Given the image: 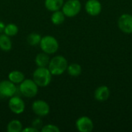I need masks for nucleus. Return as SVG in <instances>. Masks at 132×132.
Returning <instances> with one entry per match:
<instances>
[{
    "instance_id": "obj_1",
    "label": "nucleus",
    "mask_w": 132,
    "mask_h": 132,
    "mask_svg": "<svg viewBox=\"0 0 132 132\" xmlns=\"http://www.w3.org/2000/svg\"><path fill=\"white\" fill-rule=\"evenodd\" d=\"M68 67V62L67 59L61 55L53 56L50 59L48 69L53 76H60L67 71Z\"/></svg>"
},
{
    "instance_id": "obj_2",
    "label": "nucleus",
    "mask_w": 132,
    "mask_h": 132,
    "mask_svg": "<svg viewBox=\"0 0 132 132\" xmlns=\"http://www.w3.org/2000/svg\"><path fill=\"white\" fill-rule=\"evenodd\" d=\"M52 76L48 67H37L32 73V80L39 87H45L51 83Z\"/></svg>"
},
{
    "instance_id": "obj_3",
    "label": "nucleus",
    "mask_w": 132,
    "mask_h": 132,
    "mask_svg": "<svg viewBox=\"0 0 132 132\" xmlns=\"http://www.w3.org/2000/svg\"><path fill=\"white\" fill-rule=\"evenodd\" d=\"M19 85V90L25 97L32 98L36 97L38 94L39 87L33 81L32 79H25Z\"/></svg>"
},
{
    "instance_id": "obj_4",
    "label": "nucleus",
    "mask_w": 132,
    "mask_h": 132,
    "mask_svg": "<svg viewBox=\"0 0 132 132\" xmlns=\"http://www.w3.org/2000/svg\"><path fill=\"white\" fill-rule=\"evenodd\" d=\"M39 46L43 52L51 55L57 52L59 49V43L54 36L47 35L42 37Z\"/></svg>"
},
{
    "instance_id": "obj_5",
    "label": "nucleus",
    "mask_w": 132,
    "mask_h": 132,
    "mask_svg": "<svg viewBox=\"0 0 132 132\" xmlns=\"http://www.w3.org/2000/svg\"><path fill=\"white\" fill-rule=\"evenodd\" d=\"M81 7L82 5L79 0H67L63 5L62 12L66 17L73 18L80 13Z\"/></svg>"
},
{
    "instance_id": "obj_6",
    "label": "nucleus",
    "mask_w": 132,
    "mask_h": 132,
    "mask_svg": "<svg viewBox=\"0 0 132 132\" xmlns=\"http://www.w3.org/2000/svg\"><path fill=\"white\" fill-rule=\"evenodd\" d=\"M32 110L33 113L41 118L47 116L50 112V104L43 100H36L32 104Z\"/></svg>"
},
{
    "instance_id": "obj_7",
    "label": "nucleus",
    "mask_w": 132,
    "mask_h": 132,
    "mask_svg": "<svg viewBox=\"0 0 132 132\" xmlns=\"http://www.w3.org/2000/svg\"><path fill=\"white\" fill-rule=\"evenodd\" d=\"M9 108L13 114H21L25 111L26 104L20 97L14 95L9 98Z\"/></svg>"
},
{
    "instance_id": "obj_8",
    "label": "nucleus",
    "mask_w": 132,
    "mask_h": 132,
    "mask_svg": "<svg viewBox=\"0 0 132 132\" xmlns=\"http://www.w3.org/2000/svg\"><path fill=\"white\" fill-rule=\"evenodd\" d=\"M17 87L15 84L9 80H4L0 82V95L4 97H9L15 95Z\"/></svg>"
},
{
    "instance_id": "obj_9",
    "label": "nucleus",
    "mask_w": 132,
    "mask_h": 132,
    "mask_svg": "<svg viewBox=\"0 0 132 132\" xmlns=\"http://www.w3.org/2000/svg\"><path fill=\"white\" fill-rule=\"evenodd\" d=\"M118 28L121 32L126 34L132 33V15L125 13L122 14L118 20Z\"/></svg>"
},
{
    "instance_id": "obj_10",
    "label": "nucleus",
    "mask_w": 132,
    "mask_h": 132,
    "mask_svg": "<svg viewBox=\"0 0 132 132\" xmlns=\"http://www.w3.org/2000/svg\"><path fill=\"white\" fill-rule=\"evenodd\" d=\"M76 128L80 132H90L94 129V123L89 117L82 116L77 120Z\"/></svg>"
},
{
    "instance_id": "obj_11",
    "label": "nucleus",
    "mask_w": 132,
    "mask_h": 132,
    "mask_svg": "<svg viewBox=\"0 0 132 132\" xmlns=\"http://www.w3.org/2000/svg\"><path fill=\"white\" fill-rule=\"evenodd\" d=\"M85 10L88 15L97 16L102 11V5L98 0H87L85 4Z\"/></svg>"
},
{
    "instance_id": "obj_12",
    "label": "nucleus",
    "mask_w": 132,
    "mask_h": 132,
    "mask_svg": "<svg viewBox=\"0 0 132 132\" xmlns=\"http://www.w3.org/2000/svg\"><path fill=\"white\" fill-rule=\"evenodd\" d=\"M94 98L96 101L99 102H104L106 101L111 95V91L108 87L105 85H102L98 87L94 91Z\"/></svg>"
},
{
    "instance_id": "obj_13",
    "label": "nucleus",
    "mask_w": 132,
    "mask_h": 132,
    "mask_svg": "<svg viewBox=\"0 0 132 132\" xmlns=\"http://www.w3.org/2000/svg\"><path fill=\"white\" fill-rule=\"evenodd\" d=\"M64 3V0H45L44 5L50 12H55L60 10Z\"/></svg>"
},
{
    "instance_id": "obj_14",
    "label": "nucleus",
    "mask_w": 132,
    "mask_h": 132,
    "mask_svg": "<svg viewBox=\"0 0 132 132\" xmlns=\"http://www.w3.org/2000/svg\"><path fill=\"white\" fill-rule=\"evenodd\" d=\"M50 55L42 52L38 53L35 58V63L38 67H47L50 63Z\"/></svg>"
},
{
    "instance_id": "obj_15",
    "label": "nucleus",
    "mask_w": 132,
    "mask_h": 132,
    "mask_svg": "<svg viewBox=\"0 0 132 132\" xmlns=\"http://www.w3.org/2000/svg\"><path fill=\"white\" fill-rule=\"evenodd\" d=\"M9 80L13 84H19L25 80V74L19 70H12L8 75Z\"/></svg>"
},
{
    "instance_id": "obj_16",
    "label": "nucleus",
    "mask_w": 132,
    "mask_h": 132,
    "mask_svg": "<svg viewBox=\"0 0 132 132\" xmlns=\"http://www.w3.org/2000/svg\"><path fill=\"white\" fill-rule=\"evenodd\" d=\"M12 43L10 37L5 34L0 35V50L5 52H8L12 50Z\"/></svg>"
},
{
    "instance_id": "obj_17",
    "label": "nucleus",
    "mask_w": 132,
    "mask_h": 132,
    "mask_svg": "<svg viewBox=\"0 0 132 132\" xmlns=\"http://www.w3.org/2000/svg\"><path fill=\"white\" fill-rule=\"evenodd\" d=\"M65 18L66 16L62 12V10H57V11L53 12L51 17H50V20L53 25L59 26L63 23V22L65 21Z\"/></svg>"
},
{
    "instance_id": "obj_18",
    "label": "nucleus",
    "mask_w": 132,
    "mask_h": 132,
    "mask_svg": "<svg viewBox=\"0 0 132 132\" xmlns=\"http://www.w3.org/2000/svg\"><path fill=\"white\" fill-rule=\"evenodd\" d=\"M67 71L70 76H71L73 77H77L81 74L82 67L80 64L76 63H70L68 65Z\"/></svg>"
},
{
    "instance_id": "obj_19",
    "label": "nucleus",
    "mask_w": 132,
    "mask_h": 132,
    "mask_svg": "<svg viewBox=\"0 0 132 132\" xmlns=\"http://www.w3.org/2000/svg\"><path fill=\"white\" fill-rule=\"evenodd\" d=\"M22 125L19 120H12L10 121L8 125L6 130L8 132H22Z\"/></svg>"
},
{
    "instance_id": "obj_20",
    "label": "nucleus",
    "mask_w": 132,
    "mask_h": 132,
    "mask_svg": "<svg viewBox=\"0 0 132 132\" xmlns=\"http://www.w3.org/2000/svg\"><path fill=\"white\" fill-rule=\"evenodd\" d=\"M42 36L36 32H32L28 35L26 38V41L28 44L31 46H36L37 45H39V43L41 41Z\"/></svg>"
},
{
    "instance_id": "obj_21",
    "label": "nucleus",
    "mask_w": 132,
    "mask_h": 132,
    "mask_svg": "<svg viewBox=\"0 0 132 132\" xmlns=\"http://www.w3.org/2000/svg\"><path fill=\"white\" fill-rule=\"evenodd\" d=\"M3 32H4V34L9 36V37L15 36L19 32V27L14 23H9V24L5 25Z\"/></svg>"
},
{
    "instance_id": "obj_22",
    "label": "nucleus",
    "mask_w": 132,
    "mask_h": 132,
    "mask_svg": "<svg viewBox=\"0 0 132 132\" xmlns=\"http://www.w3.org/2000/svg\"><path fill=\"white\" fill-rule=\"evenodd\" d=\"M41 132H60V129L58 128V126L53 125V124H48L46 125H43L40 130Z\"/></svg>"
},
{
    "instance_id": "obj_23",
    "label": "nucleus",
    "mask_w": 132,
    "mask_h": 132,
    "mask_svg": "<svg viewBox=\"0 0 132 132\" xmlns=\"http://www.w3.org/2000/svg\"><path fill=\"white\" fill-rule=\"evenodd\" d=\"M32 126L33 128L38 129L39 131H40L41 128H42V127L43 126V121H42V120H41L39 118H35V119L32 121Z\"/></svg>"
},
{
    "instance_id": "obj_24",
    "label": "nucleus",
    "mask_w": 132,
    "mask_h": 132,
    "mask_svg": "<svg viewBox=\"0 0 132 132\" xmlns=\"http://www.w3.org/2000/svg\"><path fill=\"white\" fill-rule=\"evenodd\" d=\"M39 130L33 128L32 126H30V127H27V128H25L22 129V132H38Z\"/></svg>"
},
{
    "instance_id": "obj_25",
    "label": "nucleus",
    "mask_w": 132,
    "mask_h": 132,
    "mask_svg": "<svg viewBox=\"0 0 132 132\" xmlns=\"http://www.w3.org/2000/svg\"><path fill=\"white\" fill-rule=\"evenodd\" d=\"M5 24L0 20V33L4 31V29H5Z\"/></svg>"
}]
</instances>
